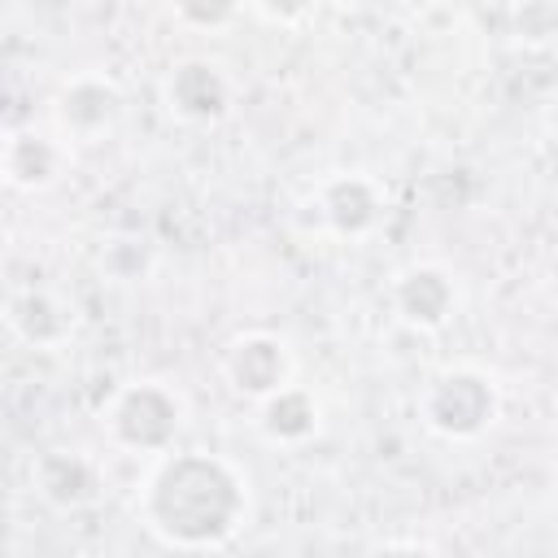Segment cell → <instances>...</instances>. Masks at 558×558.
<instances>
[{
  "label": "cell",
  "instance_id": "30bf717a",
  "mask_svg": "<svg viewBox=\"0 0 558 558\" xmlns=\"http://www.w3.org/2000/svg\"><path fill=\"white\" fill-rule=\"evenodd\" d=\"M4 323H9V331L22 344H31V349H57V344H65L74 336L78 310L57 288H17L4 301Z\"/></svg>",
  "mask_w": 558,
  "mask_h": 558
},
{
  "label": "cell",
  "instance_id": "8992f818",
  "mask_svg": "<svg viewBox=\"0 0 558 558\" xmlns=\"http://www.w3.org/2000/svg\"><path fill=\"white\" fill-rule=\"evenodd\" d=\"M161 100L183 126H218L235 105V83L209 57H183L166 70Z\"/></svg>",
  "mask_w": 558,
  "mask_h": 558
},
{
  "label": "cell",
  "instance_id": "7c38bea8",
  "mask_svg": "<svg viewBox=\"0 0 558 558\" xmlns=\"http://www.w3.org/2000/svg\"><path fill=\"white\" fill-rule=\"evenodd\" d=\"M257 432L266 445H283V449H296L305 440H314L318 423H323V410H318V397L305 388V384H283L279 392H270L266 401H257Z\"/></svg>",
  "mask_w": 558,
  "mask_h": 558
},
{
  "label": "cell",
  "instance_id": "2e32d148",
  "mask_svg": "<svg viewBox=\"0 0 558 558\" xmlns=\"http://www.w3.org/2000/svg\"><path fill=\"white\" fill-rule=\"evenodd\" d=\"M65 558H109V554H100V549H74V554H65Z\"/></svg>",
  "mask_w": 558,
  "mask_h": 558
},
{
  "label": "cell",
  "instance_id": "ba28073f",
  "mask_svg": "<svg viewBox=\"0 0 558 558\" xmlns=\"http://www.w3.org/2000/svg\"><path fill=\"white\" fill-rule=\"evenodd\" d=\"M70 170V144L57 131L13 126L0 135V183L13 192H48Z\"/></svg>",
  "mask_w": 558,
  "mask_h": 558
},
{
  "label": "cell",
  "instance_id": "52a82bcc",
  "mask_svg": "<svg viewBox=\"0 0 558 558\" xmlns=\"http://www.w3.org/2000/svg\"><path fill=\"white\" fill-rule=\"evenodd\" d=\"M458 279L440 262H410L388 279V305L414 331H440L458 314Z\"/></svg>",
  "mask_w": 558,
  "mask_h": 558
},
{
  "label": "cell",
  "instance_id": "9c48e42d",
  "mask_svg": "<svg viewBox=\"0 0 558 558\" xmlns=\"http://www.w3.org/2000/svg\"><path fill=\"white\" fill-rule=\"evenodd\" d=\"M384 205H388L384 183L371 179V174H357V170L331 174V179H323L318 192H314V209H318L323 227H327L331 235H340V240H362V235H371V231L384 222Z\"/></svg>",
  "mask_w": 558,
  "mask_h": 558
},
{
  "label": "cell",
  "instance_id": "7a4b0ae2",
  "mask_svg": "<svg viewBox=\"0 0 558 558\" xmlns=\"http://www.w3.org/2000/svg\"><path fill=\"white\" fill-rule=\"evenodd\" d=\"M100 423L113 449L161 458L183 432V397L166 379H131L109 397Z\"/></svg>",
  "mask_w": 558,
  "mask_h": 558
},
{
  "label": "cell",
  "instance_id": "5b68a950",
  "mask_svg": "<svg viewBox=\"0 0 558 558\" xmlns=\"http://www.w3.org/2000/svg\"><path fill=\"white\" fill-rule=\"evenodd\" d=\"M222 379L231 384L235 397L244 401H266L270 392H279L283 384H292L296 375V357L292 344L279 331H235L222 344Z\"/></svg>",
  "mask_w": 558,
  "mask_h": 558
},
{
  "label": "cell",
  "instance_id": "9a60e30c",
  "mask_svg": "<svg viewBox=\"0 0 558 558\" xmlns=\"http://www.w3.org/2000/svg\"><path fill=\"white\" fill-rule=\"evenodd\" d=\"M371 558H432V554L418 549V545H384V549H375Z\"/></svg>",
  "mask_w": 558,
  "mask_h": 558
},
{
  "label": "cell",
  "instance_id": "5bb4252c",
  "mask_svg": "<svg viewBox=\"0 0 558 558\" xmlns=\"http://www.w3.org/2000/svg\"><path fill=\"white\" fill-rule=\"evenodd\" d=\"M179 17L183 22H209L214 26V22H231L235 9H179Z\"/></svg>",
  "mask_w": 558,
  "mask_h": 558
},
{
  "label": "cell",
  "instance_id": "6da1fadb",
  "mask_svg": "<svg viewBox=\"0 0 558 558\" xmlns=\"http://www.w3.org/2000/svg\"><path fill=\"white\" fill-rule=\"evenodd\" d=\"M135 510L170 549H218L253 514L248 471L214 449H170L148 462Z\"/></svg>",
  "mask_w": 558,
  "mask_h": 558
},
{
  "label": "cell",
  "instance_id": "277c9868",
  "mask_svg": "<svg viewBox=\"0 0 558 558\" xmlns=\"http://www.w3.org/2000/svg\"><path fill=\"white\" fill-rule=\"evenodd\" d=\"M126 113V92L113 74L105 70H78L61 78L52 96V131L74 148V144H100L118 131Z\"/></svg>",
  "mask_w": 558,
  "mask_h": 558
},
{
  "label": "cell",
  "instance_id": "8fae6325",
  "mask_svg": "<svg viewBox=\"0 0 558 558\" xmlns=\"http://www.w3.org/2000/svg\"><path fill=\"white\" fill-rule=\"evenodd\" d=\"M31 484L52 510H83L100 497L105 475L83 449H48L31 466Z\"/></svg>",
  "mask_w": 558,
  "mask_h": 558
},
{
  "label": "cell",
  "instance_id": "e0dca14e",
  "mask_svg": "<svg viewBox=\"0 0 558 558\" xmlns=\"http://www.w3.org/2000/svg\"><path fill=\"white\" fill-rule=\"evenodd\" d=\"M4 257H9V235L0 231V266H4Z\"/></svg>",
  "mask_w": 558,
  "mask_h": 558
},
{
  "label": "cell",
  "instance_id": "3957f363",
  "mask_svg": "<svg viewBox=\"0 0 558 558\" xmlns=\"http://www.w3.org/2000/svg\"><path fill=\"white\" fill-rule=\"evenodd\" d=\"M418 418L432 436L466 445V440H480L501 418V392L493 375L475 366H445L423 384Z\"/></svg>",
  "mask_w": 558,
  "mask_h": 558
},
{
  "label": "cell",
  "instance_id": "4fadbf2b",
  "mask_svg": "<svg viewBox=\"0 0 558 558\" xmlns=\"http://www.w3.org/2000/svg\"><path fill=\"white\" fill-rule=\"evenodd\" d=\"M153 266V248L140 240V235H113L105 248H100V270L113 279V283H131L140 275H148Z\"/></svg>",
  "mask_w": 558,
  "mask_h": 558
}]
</instances>
